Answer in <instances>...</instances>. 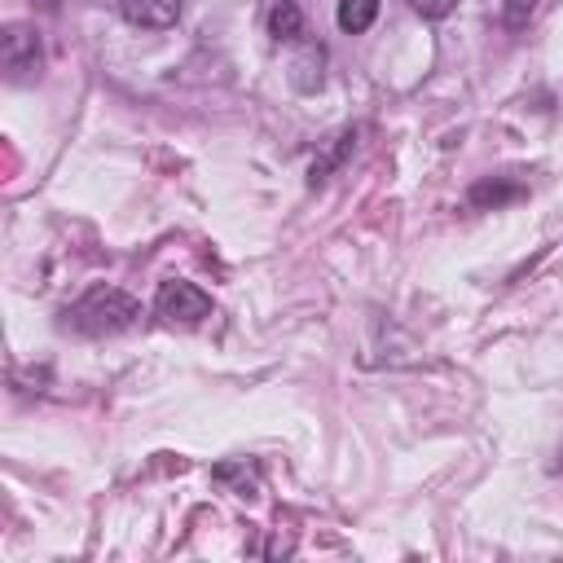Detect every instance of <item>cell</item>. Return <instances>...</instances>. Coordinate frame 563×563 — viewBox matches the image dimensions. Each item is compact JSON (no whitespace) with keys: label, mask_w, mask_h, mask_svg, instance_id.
I'll return each instance as SVG.
<instances>
[{"label":"cell","mask_w":563,"mask_h":563,"mask_svg":"<svg viewBox=\"0 0 563 563\" xmlns=\"http://www.w3.org/2000/svg\"><path fill=\"white\" fill-rule=\"evenodd\" d=\"M0 62H4L9 79H35L40 75V62H44V48H40L35 26H26V22L4 26V35H0Z\"/></svg>","instance_id":"obj_3"},{"label":"cell","mask_w":563,"mask_h":563,"mask_svg":"<svg viewBox=\"0 0 563 563\" xmlns=\"http://www.w3.org/2000/svg\"><path fill=\"white\" fill-rule=\"evenodd\" d=\"M154 312L172 325H198L202 317H211V295L194 282H158V295H154Z\"/></svg>","instance_id":"obj_2"},{"label":"cell","mask_w":563,"mask_h":563,"mask_svg":"<svg viewBox=\"0 0 563 563\" xmlns=\"http://www.w3.org/2000/svg\"><path fill=\"white\" fill-rule=\"evenodd\" d=\"M268 35L277 44H299L303 40V9H299V0H273L268 4Z\"/></svg>","instance_id":"obj_6"},{"label":"cell","mask_w":563,"mask_h":563,"mask_svg":"<svg viewBox=\"0 0 563 563\" xmlns=\"http://www.w3.org/2000/svg\"><path fill=\"white\" fill-rule=\"evenodd\" d=\"M523 189L519 185H501V180H479L475 189H471V202L475 207H501L506 198H519Z\"/></svg>","instance_id":"obj_10"},{"label":"cell","mask_w":563,"mask_h":563,"mask_svg":"<svg viewBox=\"0 0 563 563\" xmlns=\"http://www.w3.org/2000/svg\"><path fill=\"white\" fill-rule=\"evenodd\" d=\"M532 4H537V0H506V26L519 31V26L532 18Z\"/></svg>","instance_id":"obj_11"},{"label":"cell","mask_w":563,"mask_h":563,"mask_svg":"<svg viewBox=\"0 0 563 563\" xmlns=\"http://www.w3.org/2000/svg\"><path fill=\"white\" fill-rule=\"evenodd\" d=\"M136 317H141V303L119 286H92L79 295L75 308H66V321L84 334H119V330H132Z\"/></svg>","instance_id":"obj_1"},{"label":"cell","mask_w":563,"mask_h":563,"mask_svg":"<svg viewBox=\"0 0 563 563\" xmlns=\"http://www.w3.org/2000/svg\"><path fill=\"white\" fill-rule=\"evenodd\" d=\"M352 141H356L352 132H339V136H334V145H325V154H321V158H312V172H308V180H312V185H321V180H325V172L343 163V154L352 150Z\"/></svg>","instance_id":"obj_9"},{"label":"cell","mask_w":563,"mask_h":563,"mask_svg":"<svg viewBox=\"0 0 563 563\" xmlns=\"http://www.w3.org/2000/svg\"><path fill=\"white\" fill-rule=\"evenodd\" d=\"M334 18H339V26H343L347 35H361V31L374 26V18H378V0H339Z\"/></svg>","instance_id":"obj_7"},{"label":"cell","mask_w":563,"mask_h":563,"mask_svg":"<svg viewBox=\"0 0 563 563\" xmlns=\"http://www.w3.org/2000/svg\"><path fill=\"white\" fill-rule=\"evenodd\" d=\"M211 475H216L220 484H233V497H255V493H260V475H255L246 462H220Z\"/></svg>","instance_id":"obj_8"},{"label":"cell","mask_w":563,"mask_h":563,"mask_svg":"<svg viewBox=\"0 0 563 563\" xmlns=\"http://www.w3.org/2000/svg\"><path fill=\"white\" fill-rule=\"evenodd\" d=\"M321 66H325V48L317 40H299V53L290 57V84L299 92H317L321 88Z\"/></svg>","instance_id":"obj_5"},{"label":"cell","mask_w":563,"mask_h":563,"mask_svg":"<svg viewBox=\"0 0 563 563\" xmlns=\"http://www.w3.org/2000/svg\"><path fill=\"white\" fill-rule=\"evenodd\" d=\"M119 13L141 31H167L180 18V0H119Z\"/></svg>","instance_id":"obj_4"},{"label":"cell","mask_w":563,"mask_h":563,"mask_svg":"<svg viewBox=\"0 0 563 563\" xmlns=\"http://www.w3.org/2000/svg\"><path fill=\"white\" fill-rule=\"evenodd\" d=\"M453 4H457V0H409V9L422 13V18H431V22L444 18V13H453Z\"/></svg>","instance_id":"obj_12"}]
</instances>
